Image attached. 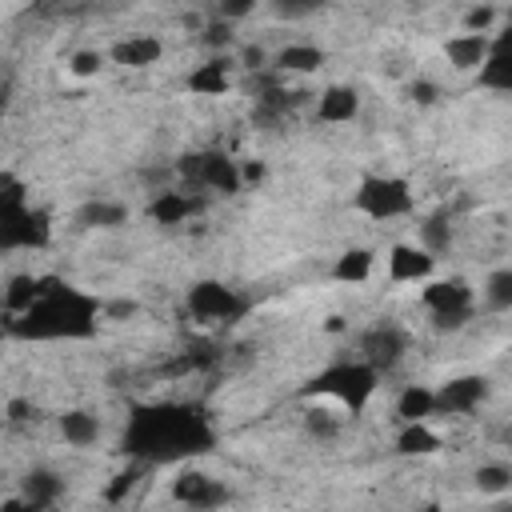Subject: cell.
<instances>
[{
	"label": "cell",
	"mask_w": 512,
	"mask_h": 512,
	"mask_svg": "<svg viewBox=\"0 0 512 512\" xmlns=\"http://www.w3.org/2000/svg\"><path fill=\"white\" fill-rule=\"evenodd\" d=\"M216 448V428L204 408L176 404V400H152L136 404L128 412L124 428V452L136 464H180L192 456H204Z\"/></svg>",
	"instance_id": "1"
},
{
	"label": "cell",
	"mask_w": 512,
	"mask_h": 512,
	"mask_svg": "<svg viewBox=\"0 0 512 512\" xmlns=\"http://www.w3.org/2000/svg\"><path fill=\"white\" fill-rule=\"evenodd\" d=\"M100 328V300L60 276H40V296L12 316L16 340H92Z\"/></svg>",
	"instance_id": "2"
},
{
	"label": "cell",
	"mask_w": 512,
	"mask_h": 512,
	"mask_svg": "<svg viewBox=\"0 0 512 512\" xmlns=\"http://www.w3.org/2000/svg\"><path fill=\"white\" fill-rule=\"evenodd\" d=\"M380 388V372L368 364V360H336L328 368H320L304 388L300 396L304 400H336L344 412H364V404L376 396Z\"/></svg>",
	"instance_id": "3"
},
{
	"label": "cell",
	"mask_w": 512,
	"mask_h": 512,
	"mask_svg": "<svg viewBox=\"0 0 512 512\" xmlns=\"http://www.w3.org/2000/svg\"><path fill=\"white\" fill-rule=\"evenodd\" d=\"M48 240H52L48 212L28 204V192L12 172H0V252L44 248Z\"/></svg>",
	"instance_id": "4"
},
{
	"label": "cell",
	"mask_w": 512,
	"mask_h": 512,
	"mask_svg": "<svg viewBox=\"0 0 512 512\" xmlns=\"http://www.w3.org/2000/svg\"><path fill=\"white\" fill-rule=\"evenodd\" d=\"M352 208L368 220H400L416 208V192L404 176H384V172H368L356 192H352Z\"/></svg>",
	"instance_id": "5"
},
{
	"label": "cell",
	"mask_w": 512,
	"mask_h": 512,
	"mask_svg": "<svg viewBox=\"0 0 512 512\" xmlns=\"http://www.w3.org/2000/svg\"><path fill=\"white\" fill-rule=\"evenodd\" d=\"M420 300H424V308H428V316H432V328H440V332L464 328V324L472 320V312H476V296H472V288H468L460 276H452V280H432Z\"/></svg>",
	"instance_id": "6"
},
{
	"label": "cell",
	"mask_w": 512,
	"mask_h": 512,
	"mask_svg": "<svg viewBox=\"0 0 512 512\" xmlns=\"http://www.w3.org/2000/svg\"><path fill=\"white\" fill-rule=\"evenodd\" d=\"M188 312L200 324H228V320H236L244 312V300L224 280H196L188 288Z\"/></svg>",
	"instance_id": "7"
},
{
	"label": "cell",
	"mask_w": 512,
	"mask_h": 512,
	"mask_svg": "<svg viewBox=\"0 0 512 512\" xmlns=\"http://www.w3.org/2000/svg\"><path fill=\"white\" fill-rule=\"evenodd\" d=\"M432 392H436V412H440V416H464V412H476V408L488 400L492 384H488V376L468 372V376L444 380V384L432 388Z\"/></svg>",
	"instance_id": "8"
},
{
	"label": "cell",
	"mask_w": 512,
	"mask_h": 512,
	"mask_svg": "<svg viewBox=\"0 0 512 512\" xmlns=\"http://www.w3.org/2000/svg\"><path fill=\"white\" fill-rule=\"evenodd\" d=\"M172 496L184 508H220V504H228V488L220 480H212L208 472H200V468H184L172 480Z\"/></svg>",
	"instance_id": "9"
},
{
	"label": "cell",
	"mask_w": 512,
	"mask_h": 512,
	"mask_svg": "<svg viewBox=\"0 0 512 512\" xmlns=\"http://www.w3.org/2000/svg\"><path fill=\"white\" fill-rule=\"evenodd\" d=\"M404 348H408V340H404V332L392 328V324H376V328H368V332L360 336V360H368L380 376L400 364Z\"/></svg>",
	"instance_id": "10"
},
{
	"label": "cell",
	"mask_w": 512,
	"mask_h": 512,
	"mask_svg": "<svg viewBox=\"0 0 512 512\" xmlns=\"http://www.w3.org/2000/svg\"><path fill=\"white\" fill-rule=\"evenodd\" d=\"M196 188H204V192H220V196H236V192L244 188V180H240V164H236L228 152H200Z\"/></svg>",
	"instance_id": "11"
},
{
	"label": "cell",
	"mask_w": 512,
	"mask_h": 512,
	"mask_svg": "<svg viewBox=\"0 0 512 512\" xmlns=\"http://www.w3.org/2000/svg\"><path fill=\"white\" fill-rule=\"evenodd\" d=\"M436 272V256L420 244H396L388 252V280L392 284H420Z\"/></svg>",
	"instance_id": "12"
},
{
	"label": "cell",
	"mask_w": 512,
	"mask_h": 512,
	"mask_svg": "<svg viewBox=\"0 0 512 512\" xmlns=\"http://www.w3.org/2000/svg\"><path fill=\"white\" fill-rule=\"evenodd\" d=\"M488 52H492V32H460L444 44V56L456 72H476Z\"/></svg>",
	"instance_id": "13"
},
{
	"label": "cell",
	"mask_w": 512,
	"mask_h": 512,
	"mask_svg": "<svg viewBox=\"0 0 512 512\" xmlns=\"http://www.w3.org/2000/svg\"><path fill=\"white\" fill-rule=\"evenodd\" d=\"M160 56H164L160 36H124L108 48V60L120 68H152Z\"/></svg>",
	"instance_id": "14"
},
{
	"label": "cell",
	"mask_w": 512,
	"mask_h": 512,
	"mask_svg": "<svg viewBox=\"0 0 512 512\" xmlns=\"http://www.w3.org/2000/svg\"><path fill=\"white\" fill-rule=\"evenodd\" d=\"M20 496H24L28 512L52 508V504L64 496V480H60L52 468H32V472H24V480H20Z\"/></svg>",
	"instance_id": "15"
},
{
	"label": "cell",
	"mask_w": 512,
	"mask_h": 512,
	"mask_svg": "<svg viewBox=\"0 0 512 512\" xmlns=\"http://www.w3.org/2000/svg\"><path fill=\"white\" fill-rule=\"evenodd\" d=\"M356 112H360V92L356 88L332 84V88L320 92L316 120H324V124H348V120H356Z\"/></svg>",
	"instance_id": "16"
},
{
	"label": "cell",
	"mask_w": 512,
	"mask_h": 512,
	"mask_svg": "<svg viewBox=\"0 0 512 512\" xmlns=\"http://www.w3.org/2000/svg\"><path fill=\"white\" fill-rule=\"evenodd\" d=\"M228 68H232L228 56H212V60L196 64V68L188 72V92H196V96H224V92L232 88Z\"/></svg>",
	"instance_id": "17"
},
{
	"label": "cell",
	"mask_w": 512,
	"mask_h": 512,
	"mask_svg": "<svg viewBox=\"0 0 512 512\" xmlns=\"http://www.w3.org/2000/svg\"><path fill=\"white\" fill-rule=\"evenodd\" d=\"M200 212V196H192V192H180V188H168V192H160L152 204H148V216L156 220V224H184L188 216H196Z\"/></svg>",
	"instance_id": "18"
},
{
	"label": "cell",
	"mask_w": 512,
	"mask_h": 512,
	"mask_svg": "<svg viewBox=\"0 0 512 512\" xmlns=\"http://www.w3.org/2000/svg\"><path fill=\"white\" fill-rule=\"evenodd\" d=\"M504 36H492V52L484 56V64L476 68V80H480V88H488V92H508L512 88V60H508V52H504Z\"/></svg>",
	"instance_id": "19"
},
{
	"label": "cell",
	"mask_w": 512,
	"mask_h": 512,
	"mask_svg": "<svg viewBox=\"0 0 512 512\" xmlns=\"http://www.w3.org/2000/svg\"><path fill=\"white\" fill-rule=\"evenodd\" d=\"M272 64H276V72H288V76H312L324 64V48H316V44H284L272 56Z\"/></svg>",
	"instance_id": "20"
},
{
	"label": "cell",
	"mask_w": 512,
	"mask_h": 512,
	"mask_svg": "<svg viewBox=\"0 0 512 512\" xmlns=\"http://www.w3.org/2000/svg\"><path fill=\"white\" fill-rule=\"evenodd\" d=\"M56 424H60L64 444H72V448H92L100 440V420L88 408H68V412H60Z\"/></svg>",
	"instance_id": "21"
},
{
	"label": "cell",
	"mask_w": 512,
	"mask_h": 512,
	"mask_svg": "<svg viewBox=\"0 0 512 512\" xmlns=\"http://www.w3.org/2000/svg\"><path fill=\"white\" fill-rule=\"evenodd\" d=\"M372 268H376V252L372 248H348V252L336 256L332 280H340V284H364L372 276Z\"/></svg>",
	"instance_id": "22"
},
{
	"label": "cell",
	"mask_w": 512,
	"mask_h": 512,
	"mask_svg": "<svg viewBox=\"0 0 512 512\" xmlns=\"http://www.w3.org/2000/svg\"><path fill=\"white\" fill-rule=\"evenodd\" d=\"M396 416H400V424L404 420H428V416H436V392L428 384H408L396 396Z\"/></svg>",
	"instance_id": "23"
},
{
	"label": "cell",
	"mask_w": 512,
	"mask_h": 512,
	"mask_svg": "<svg viewBox=\"0 0 512 512\" xmlns=\"http://www.w3.org/2000/svg\"><path fill=\"white\" fill-rule=\"evenodd\" d=\"M440 448V436L428 428V420H404L400 436H396V452L404 456H432Z\"/></svg>",
	"instance_id": "24"
},
{
	"label": "cell",
	"mask_w": 512,
	"mask_h": 512,
	"mask_svg": "<svg viewBox=\"0 0 512 512\" xmlns=\"http://www.w3.org/2000/svg\"><path fill=\"white\" fill-rule=\"evenodd\" d=\"M76 220H80L84 228H120V224L128 220V208L116 204V200H88V204L76 212Z\"/></svg>",
	"instance_id": "25"
},
{
	"label": "cell",
	"mask_w": 512,
	"mask_h": 512,
	"mask_svg": "<svg viewBox=\"0 0 512 512\" xmlns=\"http://www.w3.org/2000/svg\"><path fill=\"white\" fill-rule=\"evenodd\" d=\"M124 4L128 0H56V4H44L36 12L40 16H92V12H116Z\"/></svg>",
	"instance_id": "26"
},
{
	"label": "cell",
	"mask_w": 512,
	"mask_h": 512,
	"mask_svg": "<svg viewBox=\"0 0 512 512\" xmlns=\"http://www.w3.org/2000/svg\"><path fill=\"white\" fill-rule=\"evenodd\" d=\"M36 296H40V276L20 272V276H12V280H8V288H4V308L16 316V312H24Z\"/></svg>",
	"instance_id": "27"
},
{
	"label": "cell",
	"mask_w": 512,
	"mask_h": 512,
	"mask_svg": "<svg viewBox=\"0 0 512 512\" xmlns=\"http://www.w3.org/2000/svg\"><path fill=\"white\" fill-rule=\"evenodd\" d=\"M484 304L492 312H508L512 308V268H496L484 280Z\"/></svg>",
	"instance_id": "28"
},
{
	"label": "cell",
	"mask_w": 512,
	"mask_h": 512,
	"mask_svg": "<svg viewBox=\"0 0 512 512\" xmlns=\"http://www.w3.org/2000/svg\"><path fill=\"white\" fill-rule=\"evenodd\" d=\"M476 488L484 496H504L512 488V468L508 464H480L476 468Z\"/></svg>",
	"instance_id": "29"
},
{
	"label": "cell",
	"mask_w": 512,
	"mask_h": 512,
	"mask_svg": "<svg viewBox=\"0 0 512 512\" xmlns=\"http://www.w3.org/2000/svg\"><path fill=\"white\" fill-rule=\"evenodd\" d=\"M448 244H452L448 220H444V216H428V220L420 224V248H428L432 256H440V252H448Z\"/></svg>",
	"instance_id": "30"
},
{
	"label": "cell",
	"mask_w": 512,
	"mask_h": 512,
	"mask_svg": "<svg viewBox=\"0 0 512 512\" xmlns=\"http://www.w3.org/2000/svg\"><path fill=\"white\" fill-rule=\"evenodd\" d=\"M304 432H308L312 440H336L340 420H336L328 408H308V412H304Z\"/></svg>",
	"instance_id": "31"
},
{
	"label": "cell",
	"mask_w": 512,
	"mask_h": 512,
	"mask_svg": "<svg viewBox=\"0 0 512 512\" xmlns=\"http://www.w3.org/2000/svg\"><path fill=\"white\" fill-rule=\"evenodd\" d=\"M104 52L100 48H80V52H72L68 56V72L72 76H80V80H88V76H100V68H104Z\"/></svg>",
	"instance_id": "32"
},
{
	"label": "cell",
	"mask_w": 512,
	"mask_h": 512,
	"mask_svg": "<svg viewBox=\"0 0 512 512\" xmlns=\"http://www.w3.org/2000/svg\"><path fill=\"white\" fill-rule=\"evenodd\" d=\"M200 40H204L208 48H228V44H232V24L216 16V20H208V24H204V32H200Z\"/></svg>",
	"instance_id": "33"
},
{
	"label": "cell",
	"mask_w": 512,
	"mask_h": 512,
	"mask_svg": "<svg viewBox=\"0 0 512 512\" xmlns=\"http://www.w3.org/2000/svg\"><path fill=\"white\" fill-rule=\"evenodd\" d=\"M272 8H276L280 16H288V20H300V16L320 12V8H324V0H272Z\"/></svg>",
	"instance_id": "34"
},
{
	"label": "cell",
	"mask_w": 512,
	"mask_h": 512,
	"mask_svg": "<svg viewBox=\"0 0 512 512\" xmlns=\"http://www.w3.org/2000/svg\"><path fill=\"white\" fill-rule=\"evenodd\" d=\"M492 20H496V8L492 4H476L464 16V32H492Z\"/></svg>",
	"instance_id": "35"
},
{
	"label": "cell",
	"mask_w": 512,
	"mask_h": 512,
	"mask_svg": "<svg viewBox=\"0 0 512 512\" xmlns=\"http://www.w3.org/2000/svg\"><path fill=\"white\" fill-rule=\"evenodd\" d=\"M252 8H256V0H216V16H220V20H228V24L244 20Z\"/></svg>",
	"instance_id": "36"
},
{
	"label": "cell",
	"mask_w": 512,
	"mask_h": 512,
	"mask_svg": "<svg viewBox=\"0 0 512 512\" xmlns=\"http://www.w3.org/2000/svg\"><path fill=\"white\" fill-rule=\"evenodd\" d=\"M408 96H412L416 104H436L440 88H436L432 80H412V84H408Z\"/></svg>",
	"instance_id": "37"
},
{
	"label": "cell",
	"mask_w": 512,
	"mask_h": 512,
	"mask_svg": "<svg viewBox=\"0 0 512 512\" xmlns=\"http://www.w3.org/2000/svg\"><path fill=\"white\" fill-rule=\"evenodd\" d=\"M32 416H36V408H32L28 400H12V404H8V420H12V424H24V420H32Z\"/></svg>",
	"instance_id": "38"
},
{
	"label": "cell",
	"mask_w": 512,
	"mask_h": 512,
	"mask_svg": "<svg viewBox=\"0 0 512 512\" xmlns=\"http://www.w3.org/2000/svg\"><path fill=\"white\" fill-rule=\"evenodd\" d=\"M240 60H244V68H248V72H260V68L268 64L264 48H244V56H240Z\"/></svg>",
	"instance_id": "39"
},
{
	"label": "cell",
	"mask_w": 512,
	"mask_h": 512,
	"mask_svg": "<svg viewBox=\"0 0 512 512\" xmlns=\"http://www.w3.org/2000/svg\"><path fill=\"white\" fill-rule=\"evenodd\" d=\"M240 180H244V184H260V180H264V164H260V160L240 164Z\"/></svg>",
	"instance_id": "40"
},
{
	"label": "cell",
	"mask_w": 512,
	"mask_h": 512,
	"mask_svg": "<svg viewBox=\"0 0 512 512\" xmlns=\"http://www.w3.org/2000/svg\"><path fill=\"white\" fill-rule=\"evenodd\" d=\"M4 104H8V88H0V112H4Z\"/></svg>",
	"instance_id": "41"
},
{
	"label": "cell",
	"mask_w": 512,
	"mask_h": 512,
	"mask_svg": "<svg viewBox=\"0 0 512 512\" xmlns=\"http://www.w3.org/2000/svg\"><path fill=\"white\" fill-rule=\"evenodd\" d=\"M0 500H4V496H0Z\"/></svg>",
	"instance_id": "42"
}]
</instances>
